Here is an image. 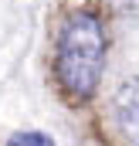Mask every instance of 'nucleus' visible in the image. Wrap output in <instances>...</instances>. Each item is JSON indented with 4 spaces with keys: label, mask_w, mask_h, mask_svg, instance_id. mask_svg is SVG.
Instances as JSON below:
<instances>
[{
    "label": "nucleus",
    "mask_w": 139,
    "mask_h": 146,
    "mask_svg": "<svg viewBox=\"0 0 139 146\" xmlns=\"http://www.w3.org/2000/svg\"><path fill=\"white\" fill-rule=\"evenodd\" d=\"M7 146H54L51 136H44V133H34V129H27V133H14Z\"/></svg>",
    "instance_id": "3"
},
{
    "label": "nucleus",
    "mask_w": 139,
    "mask_h": 146,
    "mask_svg": "<svg viewBox=\"0 0 139 146\" xmlns=\"http://www.w3.org/2000/svg\"><path fill=\"white\" fill-rule=\"evenodd\" d=\"M112 119L115 129L122 133V139L129 146H139V75L126 78L115 95H112Z\"/></svg>",
    "instance_id": "2"
},
{
    "label": "nucleus",
    "mask_w": 139,
    "mask_h": 146,
    "mask_svg": "<svg viewBox=\"0 0 139 146\" xmlns=\"http://www.w3.org/2000/svg\"><path fill=\"white\" fill-rule=\"evenodd\" d=\"M105 72V27L99 14L75 10L65 17L54 44V75L61 92L75 102H88Z\"/></svg>",
    "instance_id": "1"
}]
</instances>
